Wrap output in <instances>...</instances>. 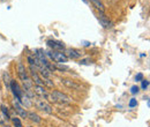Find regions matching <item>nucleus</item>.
Wrapping results in <instances>:
<instances>
[{"label":"nucleus","mask_w":150,"mask_h":127,"mask_svg":"<svg viewBox=\"0 0 150 127\" xmlns=\"http://www.w3.org/2000/svg\"><path fill=\"white\" fill-rule=\"evenodd\" d=\"M141 82H142V89L146 90V89L149 87V81H148V80H142Z\"/></svg>","instance_id":"nucleus-17"},{"label":"nucleus","mask_w":150,"mask_h":127,"mask_svg":"<svg viewBox=\"0 0 150 127\" xmlns=\"http://www.w3.org/2000/svg\"><path fill=\"white\" fill-rule=\"evenodd\" d=\"M89 62H91V60H89V59H83V60H80V64H82V65H86V64H89Z\"/></svg>","instance_id":"nucleus-21"},{"label":"nucleus","mask_w":150,"mask_h":127,"mask_svg":"<svg viewBox=\"0 0 150 127\" xmlns=\"http://www.w3.org/2000/svg\"><path fill=\"white\" fill-rule=\"evenodd\" d=\"M139 91H140V88H139L137 86H133V87H132V88H131V92H132V94H133V95H135V94H137Z\"/></svg>","instance_id":"nucleus-18"},{"label":"nucleus","mask_w":150,"mask_h":127,"mask_svg":"<svg viewBox=\"0 0 150 127\" xmlns=\"http://www.w3.org/2000/svg\"><path fill=\"white\" fill-rule=\"evenodd\" d=\"M83 1H84V2H86V4H88V2H89V1H88V0H83Z\"/></svg>","instance_id":"nucleus-22"},{"label":"nucleus","mask_w":150,"mask_h":127,"mask_svg":"<svg viewBox=\"0 0 150 127\" xmlns=\"http://www.w3.org/2000/svg\"><path fill=\"white\" fill-rule=\"evenodd\" d=\"M0 110H1V113L6 117L5 119L6 120H9L11 119V116H9V111H8V108L5 105V104H1V106H0Z\"/></svg>","instance_id":"nucleus-14"},{"label":"nucleus","mask_w":150,"mask_h":127,"mask_svg":"<svg viewBox=\"0 0 150 127\" xmlns=\"http://www.w3.org/2000/svg\"><path fill=\"white\" fill-rule=\"evenodd\" d=\"M65 55H67L68 59H74L75 60V59H80L82 57V52L77 49H67Z\"/></svg>","instance_id":"nucleus-8"},{"label":"nucleus","mask_w":150,"mask_h":127,"mask_svg":"<svg viewBox=\"0 0 150 127\" xmlns=\"http://www.w3.org/2000/svg\"><path fill=\"white\" fill-rule=\"evenodd\" d=\"M93 6L98 11V13H105V6L102 2V0H90Z\"/></svg>","instance_id":"nucleus-11"},{"label":"nucleus","mask_w":150,"mask_h":127,"mask_svg":"<svg viewBox=\"0 0 150 127\" xmlns=\"http://www.w3.org/2000/svg\"><path fill=\"white\" fill-rule=\"evenodd\" d=\"M27 127H33V126H27Z\"/></svg>","instance_id":"nucleus-23"},{"label":"nucleus","mask_w":150,"mask_h":127,"mask_svg":"<svg viewBox=\"0 0 150 127\" xmlns=\"http://www.w3.org/2000/svg\"><path fill=\"white\" fill-rule=\"evenodd\" d=\"M38 70H39L40 77H44V79H50V77H51V72H50L47 68L40 66V67H38Z\"/></svg>","instance_id":"nucleus-13"},{"label":"nucleus","mask_w":150,"mask_h":127,"mask_svg":"<svg viewBox=\"0 0 150 127\" xmlns=\"http://www.w3.org/2000/svg\"><path fill=\"white\" fill-rule=\"evenodd\" d=\"M45 55H47L51 60L56 61L58 64H65L68 60L67 55L64 52H60V51H49V52H45Z\"/></svg>","instance_id":"nucleus-2"},{"label":"nucleus","mask_w":150,"mask_h":127,"mask_svg":"<svg viewBox=\"0 0 150 127\" xmlns=\"http://www.w3.org/2000/svg\"><path fill=\"white\" fill-rule=\"evenodd\" d=\"M136 105H137L136 99H135V98H132L131 102H129V108H134V106H136Z\"/></svg>","instance_id":"nucleus-19"},{"label":"nucleus","mask_w":150,"mask_h":127,"mask_svg":"<svg viewBox=\"0 0 150 127\" xmlns=\"http://www.w3.org/2000/svg\"><path fill=\"white\" fill-rule=\"evenodd\" d=\"M49 99L53 103L62 104V105L64 104H69L73 101L72 97H69L68 95H66V94H64V92L59 90H53L51 94H49Z\"/></svg>","instance_id":"nucleus-1"},{"label":"nucleus","mask_w":150,"mask_h":127,"mask_svg":"<svg viewBox=\"0 0 150 127\" xmlns=\"http://www.w3.org/2000/svg\"><path fill=\"white\" fill-rule=\"evenodd\" d=\"M35 105L37 106L38 110H40V111H43V112H45V113H52L53 112V109H52V106L45 101V99H35Z\"/></svg>","instance_id":"nucleus-3"},{"label":"nucleus","mask_w":150,"mask_h":127,"mask_svg":"<svg viewBox=\"0 0 150 127\" xmlns=\"http://www.w3.org/2000/svg\"><path fill=\"white\" fill-rule=\"evenodd\" d=\"M34 94H36L38 97H40L42 99H49V92L45 89V87L42 86H34L33 87Z\"/></svg>","instance_id":"nucleus-6"},{"label":"nucleus","mask_w":150,"mask_h":127,"mask_svg":"<svg viewBox=\"0 0 150 127\" xmlns=\"http://www.w3.org/2000/svg\"><path fill=\"white\" fill-rule=\"evenodd\" d=\"M46 44H47V46H50L52 49V51H60V52H62L65 50V45L61 42H57V40H53V39H50V40L46 42Z\"/></svg>","instance_id":"nucleus-7"},{"label":"nucleus","mask_w":150,"mask_h":127,"mask_svg":"<svg viewBox=\"0 0 150 127\" xmlns=\"http://www.w3.org/2000/svg\"><path fill=\"white\" fill-rule=\"evenodd\" d=\"M9 87H11V89H12V91H13V94H14L15 98L20 101V99H21V97H22L23 95H22V90H21V88L19 87V84H18L15 81H13V80H12V81H11V86H9Z\"/></svg>","instance_id":"nucleus-9"},{"label":"nucleus","mask_w":150,"mask_h":127,"mask_svg":"<svg viewBox=\"0 0 150 127\" xmlns=\"http://www.w3.org/2000/svg\"><path fill=\"white\" fill-rule=\"evenodd\" d=\"M27 118H29L35 124H40L42 123V118L38 116L37 113H35V112H28V117Z\"/></svg>","instance_id":"nucleus-12"},{"label":"nucleus","mask_w":150,"mask_h":127,"mask_svg":"<svg viewBox=\"0 0 150 127\" xmlns=\"http://www.w3.org/2000/svg\"><path fill=\"white\" fill-rule=\"evenodd\" d=\"M12 123H13L14 127H22V123L19 118H12Z\"/></svg>","instance_id":"nucleus-16"},{"label":"nucleus","mask_w":150,"mask_h":127,"mask_svg":"<svg viewBox=\"0 0 150 127\" xmlns=\"http://www.w3.org/2000/svg\"><path fill=\"white\" fill-rule=\"evenodd\" d=\"M42 80H43L44 86H47L49 88H52V87H53V82H52L50 79H44V77H42Z\"/></svg>","instance_id":"nucleus-15"},{"label":"nucleus","mask_w":150,"mask_h":127,"mask_svg":"<svg viewBox=\"0 0 150 127\" xmlns=\"http://www.w3.org/2000/svg\"><path fill=\"white\" fill-rule=\"evenodd\" d=\"M13 105H14V110H15V112L19 114L20 117H22V118H27L28 117V112L25 111L24 109V106L21 104V102H20L19 99H13Z\"/></svg>","instance_id":"nucleus-4"},{"label":"nucleus","mask_w":150,"mask_h":127,"mask_svg":"<svg viewBox=\"0 0 150 127\" xmlns=\"http://www.w3.org/2000/svg\"><path fill=\"white\" fill-rule=\"evenodd\" d=\"M61 83L72 90H81V84H79L76 81H73L72 79H61Z\"/></svg>","instance_id":"nucleus-5"},{"label":"nucleus","mask_w":150,"mask_h":127,"mask_svg":"<svg viewBox=\"0 0 150 127\" xmlns=\"http://www.w3.org/2000/svg\"><path fill=\"white\" fill-rule=\"evenodd\" d=\"M135 80H136V81H142V80H143V74H142V73H139V74L135 76Z\"/></svg>","instance_id":"nucleus-20"},{"label":"nucleus","mask_w":150,"mask_h":127,"mask_svg":"<svg viewBox=\"0 0 150 127\" xmlns=\"http://www.w3.org/2000/svg\"><path fill=\"white\" fill-rule=\"evenodd\" d=\"M98 20H99V23H100L104 28H111V27L113 26L112 22H111V20L109 18V16H106L104 13H99Z\"/></svg>","instance_id":"nucleus-10"}]
</instances>
